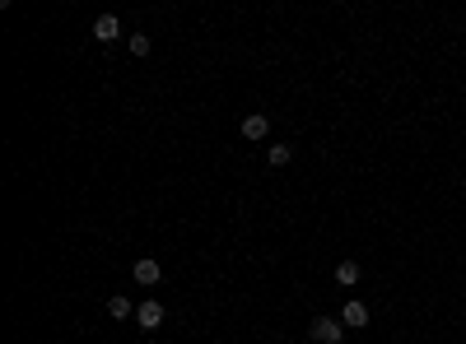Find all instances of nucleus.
<instances>
[{
  "label": "nucleus",
  "instance_id": "obj_1",
  "mask_svg": "<svg viewBox=\"0 0 466 344\" xmlns=\"http://www.w3.org/2000/svg\"><path fill=\"white\" fill-rule=\"evenodd\" d=\"M308 335H312L317 344H341V340H345V321H331V316H317Z\"/></svg>",
  "mask_w": 466,
  "mask_h": 344
},
{
  "label": "nucleus",
  "instance_id": "obj_2",
  "mask_svg": "<svg viewBox=\"0 0 466 344\" xmlns=\"http://www.w3.org/2000/svg\"><path fill=\"white\" fill-rule=\"evenodd\" d=\"M135 316H140V326H144V331H159V326H164V302L144 298L140 307H135Z\"/></svg>",
  "mask_w": 466,
  "mask_h": 344
},
{
  "label": "nucleus",
  "instance_id": "obj_3",
  "mask_svg": "<svg viewBox=\"0 0 466 344\" xmlns=\"http://www.w3.org/2000/svg\"><path fill=\"white\" fill-rule=\"evenodd\" d=\"M341 321L350 326V331H359V326H368V307H364L359 298H350V302L341 307Z\"/></svg>",
  "mask_w": 466,
  "mask_h": 344
},
{
  "label": "nucleus",
  "instance_id": "obj_4",
  "mask_svg": "<svg viewBox=\"0 0 466 344\" xmlns=\"http://www.w3.org/2000/svg\"><path fill=\"white\" fill-rule=\"evenodd\" d=\"M131 275H135V284H144V289H149V284H159V279H164V270H159V261H135Z\"/></svg>",
  "mask_w": 466,
  "mask_h": 344
},
{
  "label": "nucleus",
  "instance_id": "obj_5",
  "mask_svg": "<svg viewBox=\"0 0 466 344\" xmlns=\"http://www.w3.org/2000/svg\"><path fill=\"white\" fill-rule=\"evenodd\" d=\"M266 131H271V117H261V112L243 117V140H266Z\"/></svg>",
  "mask_w": 466,
  "mask_h": 344
},
{
  "label": "nucleus",
  "instance_id": "obj_6",
  "mask_svg": "<svg viewBox=\"0 0 466 344\" xmlns=\"http://www.w3.org/2000/svg\"><path fill=\"white\" fill-rule=\"evenodd\" d=\"M117 33H122V23H117V14H98V19H93V37H98V42H112Z\"/></svg>",
  "mask_w": 466,
  "mask_h": 344
},
{
  "label": "nucleus",
  "instance_id": "obj_7",
  "mask_svg": "<svg viewBox=\"0 0 466 344\" xmlns=\"http://www.w3.org/2000/svg\"><path fill=\"white\" fill-rule=\"evenodd\" d=\"M359 275H364L359 261H341V266H336V279H341V284H359Z\"/></svg>",
  "mask_w": 466,
  "mask_h": 344
},
{
  "label": "nucleus",
  "instance_id": "obj_8",
  "mask_svg": "<svg viewBox=\"0 0 466 344\" xmlns=\"http://www.w3.org/2000/svg\"><path fill=\"white\" fill-rule=\"evenodd\" d=\"M131 298H122V293H117V298H108V316H117V321H122V316H131Z\"/></svg>",
  "mask_w": 466,
  "mask_h": 344
},
{
  "label": "nucleus",
  "instance_id": "obj_9",
  "mask_svg": "<svg viewBox=\"0 0 466 344\" xmlns=\"http://www.w3.org/2000/svg\"><path fill=\"white\" fill-rule=\"evenodd\" d=\"M266 158H271V167H285L289 158H294V149H289V145H271V149H266Z\"/></svg>",
  "mask_w": 466,
  "mask_h": 344
},
{
  "label": "nucleus",
  "instance_id": "obj_10",
  "mask_svg": "<svg viewBox=\"0 0 466 344\" xmlns=\"http://www.w3.org/2000/svg\"><path fill=\"white\" fill-rule=\"evenodd\" d=\"M131 56H149V37L144 33H131Z\"/></svg>",
  "mask_w": 466,
  "mask_h": 344
}]
</instances>
